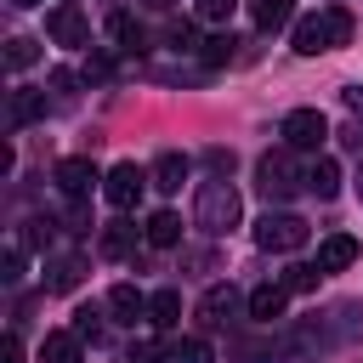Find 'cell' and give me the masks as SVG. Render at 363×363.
<instances>
[{
  "mask_svg": "<svg viewBox=\"0 0 363 363\" xmlns=\"http://www.w3.org/2000/svg\"><path fill=\"white\" fill-rule=\"evenodd\" d=\"M0 363H23V340H17V335L0 340Z\"/></svg>",
  "mask_w": 363,
  "mask_h": 363,
  "instance_id": "obj_30",
  "label": "cell"
},
{
  "mask_svg": "<svg viewBox=\"0 0 363 363\" xmlns=\"http://www.w3.org/2000/svg\"><path fill=\"white\" fill-rule=\"evenodd\" d=\"M34 57H40V45H34V40H11V45H6V62H11V68H28Z\"/></svg>",
  "mask_w": 363,
  "mask_h": 363,
  "instance_id": "obj_26",
  "label": "cell"
},
{
  "mask_svg": "<svg viewBox=\"0 0 363 363\" xmlns=\"http://www.w3.org/2000/svg\"><path fill=\"white\" fill-rule=\"evenodd\" d=\"M147 323H153V329H176V323H182V295H176V289L147 295Z\"/></svg>",
  "mask_w": 363,
  "mask_h": 363,
  "instance_id": "obj_16",
  "label": "cell"
},
{
  "mask_svg": "<svg viewBox=\"0 0 363 363\" xmlns=\"http://www.w3.org/2000/svg\"><path fill=\"white\" fill-rule=\"evenodd\" d=\"M193 227H204V233H227V227H238V193H233V182H199V199H193Z\"/></svg>",
  "mask_w": 363,
  "mask_h": 363,
  "instance_id": "obj_2",
  "label": "cell"
},
{
  "mask_svg": "<svg viewBox=\"0 0 363 363\" xmlns=\"http://www.w3.org/2000/svg\"><path fill=\"white\" fill-rule=\"evenodd\" d=\"M40 363H79V335L51 329V335L40 340Z\"/></svg>",
  "mask_w": 363,
  "mask_h": 363,
  "instance_id": "obj_17",
  "label": "cell"
},
{
  "mask_svg": "<svg viewBox=\"0 0 363 363\" xmlns=\"http://www.w3.org/2000/svg\"><path fill=\"white\" fill-rule=\"evenodd\" d=\"M130 250H136V227H130V221H113V227L102 233V255L119 261V255H130Z\"/></svg>",
  "mask_w": 363,
  "mask_h": 363,
  "instance_id": "obj_22",
  "label": "cell"
},
{
  "mask_svg": "<svg viewBox=\"0 0 363 363\" xmlns=\"http://www.w3.org/2000/svg\"><path fill=\"white\" fill-rule=\"evenodd\" d=\"M11 6H40V0H11Z\"/></svg>",
  "mask_w": 363,
  "mask_h": 363,
  "instance_id": "obj_34",
  "label": "cell"
},
{
  "mask_svg": "<svg viewBox=\"0 0 363 363\" xmlns=\"http://www.w3.org/2000/svg\"><path fill=\"white\" fill-rule=\"evenodd\" d=\"M284 301H289L284 284H261V289H250V318L255 323H272V318H284Z\"/></svg>",
  "mask_w": 363,
  "mask_h": 363,
  "instance_id": "obj_13",
  "label": "cell"
},
{
  "mask_svg": "<svg viewBox=\"0 0 363 363\" xmlns=\"http://www.w3.org/2000/svg\"><path fill=\"white\" fill-rule=\"evenodd\" d=\"M147 182H153V176H147L136 159H125V164H113V170L102 176V193H108V204H113V210H130V204L142 199V187H147Z\"/></svg>",
  "mask_w": 363,
  "mask_h": 363,
  "instance_id": "obj_6",
  "label": "cell"
},
{
  "mask_svg": "<svg viewBox=\"0 0 363 363\" xmlns=\"http://www.w3.org/2000/svg\"><path fill=\"white\" fill-rule=\"evenodd\" d=\"M346 108H352V113H363V85H352V91H346Z\"/></svg>",
  "mask_w": 363,
  "mask_h": 363,
  "instance_id": "obj_32",
  "label": "cell"
},
{
  "mask_svg": "<svg viewBox=\"0 0 363 363\" xmlns=\"http://www.w3.org/2000/svg\"><path fill=\"white\" fill-rule=\"evenodd\" d=\"M352 40V11L346 6H329V11H312L295 23V51L301 57H318V51H335Z\"/></svg>",
  "mask_w": 363,
  "mask_h": 363,
  "instance_id": "obj_1",
  "label": "cell"
},
{
  "mask_svg": "<svg viewBox=\"0 0 363 363\" xmlns=\"http://www.w3.org/2000/svg\"><path fill=\"white\" fill-rule=\"evenodd\" d=\"M233 45H238L233 34H210V40H204V62H210V68H221V62H233Z\"/></svg>",
  "mask_w": 363,
  "mask_h": 363,
  "instance_id": "obj_24",
  "label": "cell"
},
{
  "mask_svg": "<svg viewBox=\"0 0 363 363\" xmlns=\"http://www.w3.org/2000/svg\"><path fill=\"white\" fill-rule=\"evenodd\" d=\"M233 312H238V289H233V284H216V289L199 301V318H204L210 329H227V318H233Z\"/></svg>",
  "mask_w": 363,
  "mask_h": 363,
  "instance_id": "obj_10",
  "label": "cell"
},
{
  "mask_svg": "<svg viewBox=\"0 0 363 363\" xmlns=\"http://www.w3.org/2000/svg\"><path fill=\"white\" fill-rule=\"evenodd\" d=\"M357 204H363V170H357Z\"/></svg>",
  "mask_w": 363,
  "mask_h": 363,
  "instance_id": "obj_33",
  "label": "cell"
},
{
  "mask_svg": "<svg viewBox=\"0 0 363 363\" xmlns=\"http://www.w3.org/2000/svg\"><path fill=\"white\" fill-rule=\"evenodd\" d=\"M289 11H295V0H250L255 28H284V23H289Z\"/></svg>",
  "mask_w": 363,
  "mask_h": 363,
  "instance_id": "obj_20",
  "label": "cell"
},
{
  "mask_svg": "<svg viewBox=\"0 0 363 363\" xmlns=\"http://www.w3.org/2000/svg\"><path fill=\"white\" fill-rule=\"evenodd\" d=\"M255 244H261V250H284V255H289V250H301V244H306V221H301V216H289V210H267V216L255 221Z\"/></svg>",
  "mask_w": 363,
  "mask_h": 363,
  "instance_id": "obj_4",
  "label": "cell"
},
{
  "mask_svg": "<svg viewBox=\"0 0 363 363\" xmlns=\"http://www.w3.org/2000/svg\"><path fill=\"white\" fill-rule=\"evenodd\" d=\"M147 244L153 250H176L182 244V216L176 210H153L147 216Z\"/></svg>",
  "mask_w": 363,
  "mask_h": 363,
  "instance_id": "obj_14",
  "label": "cell"
},
{
  "mask_svg": "<svg viewBox=\"0 0 363 363\" xmlns=\"http://www.w3.org/2000/svg\"><path fill=\"white\" fill-rule=\"evenodd\" d=\"M295 147H284V153H261V164H255V187L267 193V199H289L306 176L295 170V159H289Z\"/></svg>",
  "mask_w": 363,
  "mask_h": 363,
  "instance_id": "obj_3",
  "label": "cell"
},
{
  "mask_svg": "<svg viewBox=\"0 0 363 363\" xmlns=\"http://www.w3.org/2000/svg\"><path fill=\"white\" fill-rule=\"evenodd\" d=\"M233 11H238V0H199V17L204 23H227Z\"/></svg>",
  "mask_w": 363,
  "mask_h": 363,
  "instance_id": "obj_28",
  "label": "cell"
},
{
  "mask_svg": "<svg viewBox=\"0 0 363 363\" xmlns=\"http://www.w3.org/2000/svg\"><path fill=\"white\" fill-rule=\"evenodd\" d=\"M108 34L119 40V51H142V28H136L130 11H113V17H108Z\"/></svg>",
  "mask_w": 363,
  "mask_h": 363,
  "instance_id": "obj_21",
  "label": "cell"
},
{
  "mask_svg": "<svg viewBox=\"0 0 363 363\" xmlns=\"http://www.w3.org/2000/svg\"><path fill=\"white\" fill-rule=\"evenodd\" d=\"M91 182H96V164H91V159H62V164H57V187H62L68 199H85Z\"/></svg>",
  "mask_w": 363,
  "mask_h": 363,
  "instance_id": "obj_11",
  "label": "cell"
},
{
  "mask_svg": "<svg viewBox=\"0 0 363 363\" xmlns=\"http://www.w3.org/2000/svg\"><path fill=\"white\" fill-rule=\"evenodd\" d=\"M306 187H312L318 199H335V193H340V164H335V159H318V164L306 170Z\"/></svg>",
  "mask_w": 363,
  "mask_h": 363,
  "instance_id": "obj_19",
  "label": "cell"
},
{
  "mask_svg": "<svg viewBox=\"0 0 363 363\" xmlns=\"http://www.w3.org/2000/svg\"><path fill=\"white\" fill-rule=\"evenodd\" d=\"M170 45L187 51V45H193V23H170Z\"/></svg>",
  "mask_w": 363,
  "mask_h": 363,
  "instance_id": "obj_29",
  "label": "cell"
},
{
  "mask_svg": "<svg viewBox=\"0 0 363 363\" xmlns=\"http://www.w3.org/2000/svg\"><path fill=\"white\" fill-rule=\"evenodd\" d=\"M318 278H323L318 267H289V272H284V289H289V295H306V289H318Z\"/></svg>",
  "mask_w": 363,
  "mask_h": 363,
  "instance_id": "obj_25",
  "label": "cell"
},
{
  "mask_svg": "<svg viewBox=\"0 0 363 363\" xmlns=\"http://www.w3.org/2000/svg\"><path fill=\"white\" fill-rule=\"evenodd\" d=\"M147 176H153V187H159V193H176V187L187 182V159H182V153H159Z\"/></svg>",
  "mask_w": 363,
  "mask_h": 363,
  "instance_id": "obj_15",
  "label": "cell"
},
{
  "mask_svg": "<svg viewBox=\"0 0 363 363\" xmlns=\"http://www.w3.org/2000/svg\"><path fill=\"white\" fill-rule=\"evenodd\" d=\"M176 363H216V352H210V340H199V335H187L176 352H170Z\"/></svg>",
  "mask_w": 363,
  "mask_h": 363,
  "instance_id": "obj_23",
  "label": "cell"
},
{
  "mask_svg": "<svg viewBox=\"0 0 363 363\" xmlns=\"http://www.w3.org/2000/svg\"><path fill=\"white\" fill-rule=\"evenodd\" d=\"M74 335H79V340H102V318H96L91 306H85V312H74Z\"/></svg>",
  "mask_w": 363,
  "mask_h": 363,
  "instance_id": "obj_27",
  "label": "cell"
},
{
  "mask_svg": "<svg viewBox=\"0 0 363 363\" xmlns=\"http://www.w3.org/2000/svg\"><path fill=\"white\" fill-rule=\"evenodd\" d=\"M45 113V96L40 91H11V102H6V119L11 125H28V119H40Z\"/></svg>",
  "mask_w": 363,
  "mask_h": 363,
  "instance_id": "obj_18",
  "label": "cell"
},
{
  "mask_svg": "<svg viewBox=\"0 0 363 363\" xmlns=\"http://www.w3.org/2000/svg\"><path fill=\"white\" fill-rule=\"evenodd\" d=\"M323 136H329V119H323L318 108H295V113H284V142H289L295 153H318Z\"/></svg>",
  "mask_w": 363,
  "mask_h": 363,
  "instance_id": "obj_5",
  "label": "cell"
},
{
  "mask_svg": "<svg viewBox=\"0 0 363 363\" xmlns=\"http://www.w3.org/2000/svg\"><path fill=\"white\" fill-rule=\"evenodd\" d=\"M0 278H23V250H6V272Z\"/></svg>",
  "mask_w": 363,
  "mask_h": 363,
  "instance_id": "obj_31",
  "label": "cell"
},
{
  "mask_svg": "<svg viewBox=\"0 0 363 363\" xmlns=\"http://www.w3.org/2000/svg\"><path fill=\"white\" fill-rule=\"evenodd\" d=\"M352 261H357V238L352 233H329L318 244V272H346Z\"/></svg>",
  "mask_w": 363,
  "mask_h": 363,
  "instance_id": "obj_8",
  "label": "cell"
},
{
  "mask_svg": "<svg viewBox=\"0 0 363 363\" xmlns=\"http://www.w3.org/2000/svg\"><path fill=\"white\" fill-rule=\"evenodd\" d=\"M45 34H51L57 45H85V40H91V23H85L74 6H57V11H45Z\"/></svg>",
  "mask_w": 363,
  "mask_h": 363,
  "instance_id": "obj_7",
  "label": "cell"
},
{
  "mask_svg": "<svg viewBox=\"0 0 363 363\" xmlns=\"http://www.w3.org/2000/svg\"><path fill=\"white\" fill-rule=\"evenodd\" d=\"M108 312H113L119 323H136V318H147V295H142L136 284H113V289H108Z\"/></svg>",
  "mask_w": 363,
  "mask_h": 363,
  "instance_id": "obj_12",
  "label": "cell"
},
{
  "mask_svg": "<svg viewBox=\"0 0 363 363\" xmlns=\"http://www.w3.org/2000/svg\"><path fill=\"white\" fill-rule=\"evenodd\" d=\"M79 278H85V255H45V289L51 295H68Z\"/></svg>",
  "mask_w": 363,
  "mask_h": 363,
  "instance_id": "obj_9",
  "label": "cell"
}]
</instances>
